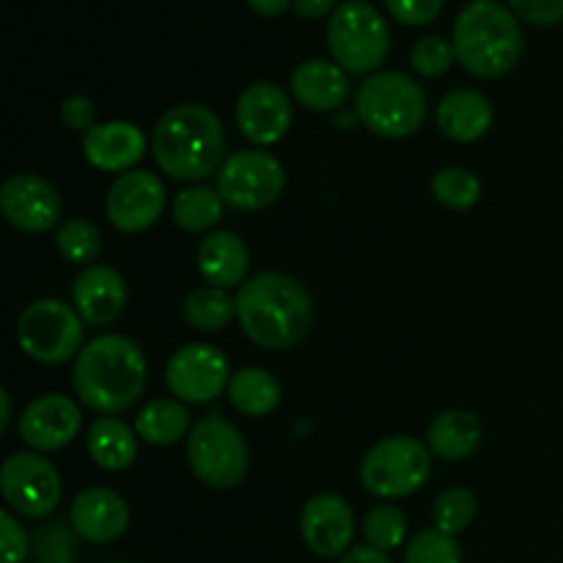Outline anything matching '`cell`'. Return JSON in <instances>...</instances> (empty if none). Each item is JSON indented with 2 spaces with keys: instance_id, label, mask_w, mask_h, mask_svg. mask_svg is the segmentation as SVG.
Instances as JSON below:
<instances>
[{
  "instance_id": "3957f363",
  "label": "cell",
  "mask_w": 563,
  "mask_h": 563,
  "mask_svg": "<svg viewBox=\"0 0 563 563\" xmlns=\"http://www.w3.org/2000/svg\"><path fill=\"white\" fill-rule=\"evenodd\" d=\"M159 170L176 181H201L225 163L223 124L207 104L185 102L159 115L152 135Z\"/></svg>"
},
{
  "instance_id": "277c9868",
  "label": "cell",
  "mask_w": 563,
  "mask_h": 563,
  "mask_svg": "<svg viewBox=\"0 0 563 563\" xmlns=\"http://www.w3.org/2000/svg\"><path fill=\"white\" fill-rule=\"evenodd\" d=\"M454 53L462 69L482 80L504 77L522 55V27L500 0H471L456 14Z\"/></svg>"
},
{
  "instance_id": "d590c367",
  "label": "cell",
  "mask_w": 563,
  "mask_h": 563,
  "mask_svg": "<svg viewBox=\"0 0 563 563\" xmlns=\"http://www.w3.org/2000/svg\"><path fill=\"white\" fill-rule=\"evenodd\" d=\"M456 53L454 44L445 42L443 36H423L412 44L410 64L418 75L423 77H440L454 66Z\"/></svg>"
},
{
  "instance_id": "b9f144b4",
  "label": "cell",
  "mask_w": 563,
  "mask_h": 563,
  "mask_svg": "<svg viewBox=\"0 0 563 563\" xmlns=\"http://www.w3.org/2000/svg\"><path fill=\"white\" fill-rule=\"evenodd\" d=\"M339 563H394V561L388 559V553L366 544V548H352L350 553L341 555Z\"/></svg>"
},
{
  "instance_id": "4fadbf2b",
  "label": "cell",
  "mask_w": 563,
  "mask_h": 563,
  "mask_svg": "<svg viewBox=\"0 0 563 563\" xmlns=\"http://www.w3.org/2000/svg\"><path fill=\"white\" fill-rule=\"evenodd\" d=\"M0 212L5 223L22 234H44L64 218V201L47 179L36 174H14L0 190Z\"/></svg>"
},
{
  "instance_id": "7c38bea8",
  "label": "cell",
  "mask_w": 563,
  "mask_h": 563,
  "mask_svg": "<svg viewBox=\"0 0 563 563\" xmlns=\"http://www.w3.org/2000/svg\"><path fill=\"white\" fill-rule=\"evenodd\" d=\"M229 357L212 344H187L170 355L165 366L168 390L185 405H209L231 383Z\"/></svg>"
},
{
  "instance_id": "9a60e30c",
  "label": "cell",
  "mask_w": 563,
  "mask_h": 563,
  "mask_svg": "<svg viewBox=\"0 0 563 563\" xmlns=\"http://www.w3.org/2000/svg\"><path fill=\"white\" fill-rule=\"evenodd\" d=\"M300 537L319 559H341L352 550L355 511L341 495H317L302 506Z\"/></svg>"
},
{
  "instance_id": "52a82bcc",
  "label": "cell",
  "mask_w": 563,
  "mask_h": 563,
  "mask_svg": "<svg viewBox=\"0 0 563 563\" xmlns=\"http://www.w3.org/2000/svg\"><path fill=\"white\" fill-rule=\"evenodd\" d=\"M187 462L203 487L231 489L247 476L251 449L229 418L209 412L187 434Z\"/></svg>"
},
{
  "instance_id": "ba28073f",
  "label": "cell",
  "mask_w": 563,
  "mask_h": 563,
  "mask_svg": "<svg viewBox=\"0 0 563 563\" xmlns=\"http://www.w3.org/2000/svg\"><path fill=\"white\" fill-rule=\"evenodd\" d=\"M429 476H432V451L407 434L379 440L361 460L363 487L385 500L418 493Z\"/></svg>"
},
{
  "instance_id": "d6a6232c",
  "label": "cell",
  "mask_w": 563,
  "mask_h": 563,
  "mask_svg": "<svg viewBox=\"0 0 563 563\" xmlns=\"http://www.w3.org/2000/svg\"><path fill=\"white\" fill-rule=\"evenodd\" d=\"M363 537H366V542L372 544V548L390 553V550L405 544L407 517L401 515V509H396V506L390 504L374 506L366 515V520H363Z\"/></svg>"
},
{
  "instance_id": "7402d4cb",
  "label": "cell",
  "mask_w": 563,
  "mask_h": 563,
  "mask_svg": "<svg viewBox=\"0 0 563 563\" xmlns=\"http://www.w3.org/2000/svg\"><path fill=\"white\" fill-rule=\"evenodd\" d=\"M493 102L473 88H456L445 93L438 104L440 132L456 143L482 141L493 126Z\"/></svg>"
},
{
  "instance_id": "f6af8a7d",
  "label": "cell",
  "mask_w": 563,
  "mask_h": 563,
  "mask_svg": "<svg viewBox=\"0 0 563 563\" xmlns=\"http://www.w3.org/2000/svg\"><path fill=\"white\" fill-rule=\"evenodd\" d=\"M113 563H119V561H113Z\"/></svg>"
},
{
  "instance_id": "603a6c76",
  "label": "cell",
  "mask_w": 563,
  "mask_h": 563,
  "mask_svg": "<svg viewBox=\"0 0 563 563\" xmlns=\"http://www.w3.org/2000/svg\"><path fill=\"white\" fill-rule=\"evenodd\" d=\"M196 262L198 273L209 286L231 289V286L245 284L251 256H247L245 242L234 231H212L198 245Z\"/></svg>"
},
{
  "instance_id": "e0dca14e",
  "label": "cell",
  "mask_w": 563,
  "mask_h": 563,
  "mask_svg": "<svg viewBox=\"0 0 563 563\" xmlns=\"http://www.w3.org/2000/svg\"><path fill=\"white\" fill-rule=\"evenodd\" d=\"M82 412L69 396L47 394L33 399L20 416V438L33 451H60L80 434Z\"/></svg>"
},
{
  "instance_id": "6da1fadb",
  "label": "cell",
  "mask_w": 563,
  "mask_h": 563,
  "mask_svg": "<svg viewBox=\"0 0 563 563\" xmlns=\"http://www.w3.org/2000/svg\"><path fill=\"white\" fill-rule=\"evenodd\" d=\"M236 319L256 346L289 350L306 339L313 322L311 295L291 275L267 269L240 286Z\"/></svg>"
},
{
  "instance_id": "484cf974",
  "label": "cell",
  "mask_w": 563,
  "mask_h": 563,
  "mask_svg": "<svg viewBox=\"0 0 563 563\" xmlns=\"http://www.w3.org/2000/svg\"><path fill=\"white\" fill-rule=\"evenodd\" d=\"M192 429L190 410L179 399H154L137 412L135 432L148 445H174Z\"/></svg>"
},
{
  "instance_id": "d4e9b609",
  "label": "cell",
  "mask_w": 563,
  "mask_h": 563,
  "mask_svg": "<svg viewBox=\"0 0 563 563\" xmlns=\"http://www.w3.org/2000/svg\"><path fill=\"white\" fill-rule=\"evenodd\" d=\"M86 449L102 471H126L137 456V432L121 418L102 416L88 429Z\"/></svg>"
},
{
  "instance_id": "f1b7e54d",
  "label": "cell",
  "mask_w": 563,
  "mask_h": 563,
  "mask_svg": "<svg viewBox=\"0 0 563 563\" xmlns=\"http://www.w3.org/2000/svg\"><path fill=\"white\" fill-rule=\"evenodd\" d=\"M223 198H220L218 187L196 185L187 187L176 196L174 207H170V218L179 225L181 231H190V234H198V231H207L223 218Z\"/></svg>"
},
{
  "instance_id": "60d3db41",
  "label": "cell",
  "mask_w": 563,
  "mask_h": 563,
  "mask_svg": "<svg viewBox=\"0 0 563 563\" xmlns=\"http://www.w3.org/2000/svg\"><path fill=\"white\" fill-rule=\"evenodd\" d=\"M297 16L302 20H319V16H328L339 9V0H295L291 3Z\"/></svg>"
},
{
  "instance_id": "836d02e7",
  "label": "cell",
  "mask_w": 563,
  "mask_h": 563,
  "mask_svg": "<svg viewBox=\"0 0 563 563\" xmlns=\"http://www.w3.org/2000/svg\"><path fill=\"white\" fill-rule=\"evenodd\" d=\"M77 533L75 528H66V522H44L33 531L31 553L38 563H71L77 555Z\"/></svg>"
},
{
  "instance_id": "9c48e42d",
  "label": "cell",
  "mask_w": 563,
  "mask_h": 563,
  "mask_svg": "<svg viewBox=\"0 0 563 563\" xmlns=\"http://www.w3.org/2000/svg\"><path fill=\"white\" fill-rule=\"evenodd\" d=\"M82 317L77 308L66 306L64 300H44L31 302L16 319V344L44 366H58V363L71 361L82 350Z\"/></svg>"
},
{
  "instance_id": "4dcf8cb0",
  "label": "cell",
  "mask_w": 563,
  "mask_h": 563,
  "mask_svg": "<svg viewBox=\"0 0 563 563\" xmlns=\"http://www.w3.org/2000/svg\"><path fill=\"white\" fill-rule=\"evenodd\" d=\"M432 196L443 207L465 212V209L476 207L482 198V181L467 168H443L432 176Z\"/></svg>"
},
{
  "instance_id": "7bdbcfd3",
  "label": "cell",
  "mask_w": 563,
  "mask_h": 563,
  "mask_svg": "<svg viewBox=\"0 0 563 563\" xmlns=\"http://www.w3.org/2000/svg\"><path fill=\"white\" fill-rule=\"evenodd\" d=\"M245 3L251 5L258 16H278L284 14V11L289 9V3H295V0H245Z\"/></svg>"
},
{
  "instance_id": "f35d334b",
  "label": "cell",
  "mask_w": 563,
  "mask_h": 563,
  "mask_svg": "<svg viewBox=\"0 0 563 563\" xmlns=\"http://www.w3.org/2000/svg\"><path fill=\"white\" fill-rule=\"evenodd\" d=\"M509 9L531 25L550 27L563 22V0H509Z\"/></svg>"
},
{
  "instance_id": "e575fe53",
  "label": "cell",
  "mask_w": 563,
  "mask_h": 563,
  "mask_svg": "<svg viewBox=\"0 0 563 563\" xmlns=\"http://www.w3.org/2000/svg\"><path fill=\"white\" fill-rule=\"evenodd\" d=\"M405 563H462V550L454 537L427 528L407 542Z\"/></svg>"
},
{
  "instance_id": "5b68a950",
  "label": "cell",
  "mask_w": 563,
  "mask_h": 563,
  "mask_svg": "<svg viewBox=\"0 0 563 563\" xmlns=\"http://www.w3.org/2000/svg\"><path fill=\"white\" fill-rule=\"evenodd\" d=\"M427 93L405 71H374L357 86L355 115L368 132L388 141H401L427 121Z\"/></svg>"
},
{
  "instance_id": "5bb4252c",
  "label": "cell",
  "mask_w": 563,
  "mask_h": 563,
  "mask_svg": "<svg viewBox=\"0 0 563 563\" xmlns=\"http://www.w3.org/2000/svg\"><path fill=\"white\" fill-rule=\"evenodd\" d=\"M165 209V187L152 170H126L115 176L104 198L108 220L124 234L152 229Z\"/></svg>"
},
{
  "instance_id": "8fae6325",
  "label": "cell",
  "mask_w": 563,
  "mask_h": 563,
  "mask_svg": "<svg viewBox=\"0 0 563 563\" xmlns=\"http://www.w3.org/2000/svg\"><path fill=\"white\" fill-rule=\"evenodd\" d=\"M0 493L14 515L42 520L60 504V476L42 454L20 451L0 467Z\"/></svg>"
},
{
  "instance_id": "ffe728a7",
  "label": "cell",
  "mask_w": 563,
  "mask_h": 563,
  "mask_svg": "<svg viewBox=\"0 0 563 563\" xmlns=\"http://www.w3.org/2000/svg\"><path fill=\"white\" fill-rule=\"evenodd\" d=\"M146 135L141 126L130 124V121H108V124H97L82 135V154L88 163L104 174H126L132 165L141 163L146 154Z\"/></svg>"
},
{
  "instance_id": "44dd1931",
  "label": "cell",
  "mask_w": 563,
  "mask_h": 563,
  "mask_svg": "<svg viewBox=\"0 0 563 563\" xmlns=\"http://www.w3.org/2000/svg\"><path fill=\"white\" fill-rule=\"evenodd\" d=\"M291 93H295V99L302 108L317 110V113L339 110L352 93L350 71L341 69L335 60H302V64L291 71Z\"/></svg>"
},
{
  "instance_id": "83f0119b",
  "label": "cell",
  "mask_w": 563,
  "mask_h": 563,
  "mask_svg": "<svg viewBox=\"0 0 563 563\" xmlns=\"http://www.w3.org/2000/svg\"><path fill=\"white\" fill-rule=\"evenodd\" d=\"M181 313L192 330L218 333L236 319V297H231L225 289H218V286H201V289L187 295Z\"/></svg>"
},
{
  "instance_id": "74e56055",
  "label": "cell",
  "mask_w": 563,
  "mask_h": 563,
  "mask_svg": "<svg viewBox=\"0 0 563 563\" xmlns=\"http://www.w3.org/2000/svg\"><path fill=\"white\" fill-rule=\"evenodd\" d=\"M385 5L401 25H429L443 11V0H385Z\"/></svg>"
},
{
  "instance_id": "f546056e",
  "label": "cell",
  "mask_w": 563,
  "mask_h": 563,
  "mask_svg": "<svg viewBox=\"0 0 563 563\" xmlns=\"http://www.w3.org/2000/svg\"><path fill=\"white\" fill-rule=\"evenodd\" d=\"M55 247L69 264L91 267V262H97L102 253V231L91 220L71 218L60 223L58 234H55Z\"/></svg>"
},
{
  "instance_id": "ac0fdd59",
  "label": "cell",
  "mask_w": 563,
  "mask_h": 563,
  "mask_svg": "<svg viewBox=\"0 0 563 563\" xmlns=\"http://www.w3.org/2000/svg\"><path fill=\"white\" fill-rule=\"evenodd\" d=\"M69 526L82 542L110 544L130 528V506L108 487L82 489L69 509Z\"/></svg>"
},
{
  "instance_id": "30bf717a",
  "label": "cell",
  "mask_w": 563,
  "mask_h": 563,
  "mask_svg": "<svg viewBox=\"0 0 563 563\" xmlns=\"http://www.w3.org/2000/svg\"><path fill=\"white\" fill-rule=\"evenodd\" d=\"M286 187V170L278 157L262 148H245L225 157L218 174V192L229 207L258 212L273 207Z\"/></svg>"
},
{
  "instance_id": "1f68e13d",
  "label": "cell",
  "mask_w": 563,
  "mask_h": 563,
  "mask_svg": "<svg viewBox=\"0 0 563 563\" xmlns=\"http://www.w3.org/2000/svg\"><path fill=\"white\" fill-rule=\"evenodd\" d=\"M476 495L465 487H451L445 493L438 495L432 506V517H434V528L449 537H456V533L467 531L471 522L476 520Z\"/></svg>"
},
{
  "instance_id": "8d00e7d4",
  "label": "cell",
  "mask_w": 563,
  "mask_h": 563,
  "mask_svg": "<svg viewBox=\"0 0 563 563\" xmlns=\"http://www.w3.org/2000/svg\"><path fill=\"white\" fill-rule=\"evenodd\" d=\"M31 555V537L14 511H3L0 515V563H22Z\"/></svg>"
},
{
  "instance_id": "2e32d148",
  "label": "cell",
  "mask_w": 563,
  "mask_h": 563,
  "mask_svg": "<svg viewBox=\"0 0 563 563\" xmlns=\"http://www.w3.org/2000/svg\"><path fill=\"white\" fill-rule=\"evenodd\" d=\"M236 126L256 146L284 141L291 126V99L278 82L258 80L236 99Z\"/></svg>"
},
{
  "instance_id": "4316f807",
  "label": "cell",
  "mask_w": 563,
  "mask_h": 563,
  "mask_svg": "<svg viewBox=\"0 0 563 563\" xmlns=\"http://www.w3.org/2000/svg\"><path fill=\"white\" fill-rule=\"evenodd\" d=\"M229 399L242 416L264 418L278 410L280 383L258 366L240 368L229 383Z\"/></svg>"
},
{
  "instance_id": "ee69618b",
  "label": "cell",
  "mask_w": 563,
  "mask_h": 563,
  "mask_svg": "<svg viewBox=\"0 0 563 563\" xmlns=\"http://www.w3.org/2000/svg\"><path fill=\"white\" fill-rule=\"evenodd\" d=\"M0 401H3V416H0V432H5V429H9V421H11V394H9V390H0Z\"/></svg>"
},
{
  "instance_id": "cb8c5ba5",
  "label": "cell",
  "mask_w": 563,
  "mask_h": 563,
  "mask_svg": "<svg viewBox=\"0 0 563 563\" xmlns=\"http://www.w3.org/2000/svg\"><path fill=\"white\" fill-rule=\"evenodd\" d=\"M482 423L467 410H445L429 423V451L445 462L471 460L482 445Z\"/></svg>"
},
{
  "instance_id": "7a4b0ae2",
  "label": "cell",
  "mask_w": 563,
  "mask_h": 563,
  "mask_svg": "<svg viewBox=\"0 0 563 563\" xmlns=\"http://www.w3.org/2000/svg\"><path fill=\"white\" fill-rule=\"evenodd\" d=\"M146 357L126 335H99L75 357L71 385L88 410L113 416L141 399L146 388Z\"/></svg>"
},
{
  "instance_id": "d6986e66",
  "label": "cell",
  "mask_w": 563,
  "mask_h": 563,
  "mask_svg": "<svg viewBox=\"0 0 563 563\" xmlns=\"http://www.w3.org/2000/svg\"><path fill=\"white\" fill-rule=\"evenodd\" d=\"M71 300L82 322L91 328H104L115 322L126 306V284L119 269L108 264H91L77 275L71 286Z\"/></svg>"
},
{
  "instance_id": "ab89813d",
  "label": "cell",
  "mask_w": 563,
  "mask_h": 563,
  "mask_svg": "<svg viewBox=\"0 0 563 563\" xmlns=\"http://www.w3.org/2000/svg\"><path fill=\"white\" fill-rule=\"evenodd\" d=\"M58 113H60V121L75 132H88L97 126V108H93L91 99L82 97V93L66 97L64 102H60Z\"/></svg>"
},
{
  "instance_id": "8992f818",
  "label": "cell",
  "mask_w": 563,
  "mask_h": 563,
  "mask_svg": "<svg viewBox=\"0 0 563 563\" xmlns=\"http://www.w3.org/2000/svg\"><path fill=\"white\" fill-rule=\"evenodd\" d=\"M328 47L350 75H372L390 53V27L368 0H346L330 14Z\"/></svg>"
}]
</instances>
